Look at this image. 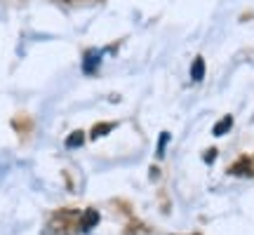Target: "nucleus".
I'll list each match as a JSON object with an SVG mask.
<instances>
[{
	"label": "nucleus",
	"mask_w": 254,
	"mask_h": 235,
	"mask_svg": "<svg viewBox=\"0 0 254 235\" xmlns=\"http://www.w3.org/2000/svg\"><path fill=\"white\" fill-rule=\"evenodd\" d=\"M97 224H99V214H97V212H85V214H82V221H80V231L82 233H87V231H90V228H94L97 226Z\"/></svg>",
	"instance_id": "f257e3e1"
},
{
	"label": "nucleus",
	"mask_w": 254,
	"mask_h": 235,
	"mask_svg": "<svg viewBox=\"0 0 254 235\" xmlns=\"http://www.w3.org/2000/svg\"><path fill=\"white\" fill-rule=\"evenodd\" d=\"M231 174H236V176H252V165L247 163L245 158L240 160V163H236L233 167H231Z\"/></svg>",
	"instance_id": "f03ea898"
},
{
	"label": "nucleus",
	"mask_w": 254,
	"mask_h": 235,
	"mask_svg": "<svg viewBox=\"0 0 254 235\" xmlns=\"http://www.w3.org/2000/svg\"><path fill=\"white\" fill-rule=\"evenodd\" d=\"M202 75H205V61H202V57H198V59L193 61V66H190V80L200 82Z\"/></svg>",
	"instance_id": "7ed1b4c3"
},
{
	"label": "nucleus",
	"mask_w": 254,
	"mask_h": 235,
	"mask_svg": "<svg viewBox=\"0 0 254 235\" xmlns=\"http://www.w3.org/2000/svg\"><path fill=\"white\" fill-rule=\"evenodd\" d=\"M231 127H233V118L226 116L224 120H219L217 125H214V129H212V132H214V136H221V134H226Z\"/></svg>",
	"instance_id": "20e7f679"
},
{
	"label": "nucleus",
	"mask_w": 254,
	"mask_h": 235,
	"mask_svg": "<svg viewBox=\"0 0 254 235\" xmlns=\"http://www.w3.org/2000/svg\"><path fill=\"white\" fill-rule=\"evenodd\" d=\"M111 129H113V125H109V122H99V125H94V129H92V139H99V136L109 134Z\"/></svg>",
	"instance_id": "39448f33"
},
{
	"label": "nucleus",
	"mask_w": 254,
	"mask_h": 235,
	"mask_svg": "<svg viewBox=\"0 0 254 235\" xmlns=\"http://www.w3.org/2000/svg\"><path fill=\"white\" fill-rule=\"evenodd\" d=\"M82 141H85V139H82V132H73L66 144H68V148H78V146H82Z\"/></svg>",
	"instance_id": "423d86ee"
},
{
	"label": "nucleus",
	"mask_w": 254,
	"mask_h": 235,
	"mask_svg": "<svg viewBox=\"0 0 254 235\" xmlns=\"http://www.w3.org/2000/svg\"><path fill=\"white\" fill-rule=\"evenodd\" d=\"M167 141H170V134L165 132V134H160V144H158V158H163V148L167 146Z\"/></svg>",
	"instance_id": "0eeeda50"
},
{
	"label": "nucleus",
	"mask_w": 254,
	"mask_h": 235,
	"mask_svg": "<svg viewBox=\"0 0 254 235\" xmlns=\"http://www.w3.org/2000/svg\"><path fill=\"white\" fill-rule=\"evenodd\" d=\"M214 155H217V151H209V153H207V163H212V160H214Z\"/></svg>",
	"instance_id": "6e6552de"
}]
</instances>
